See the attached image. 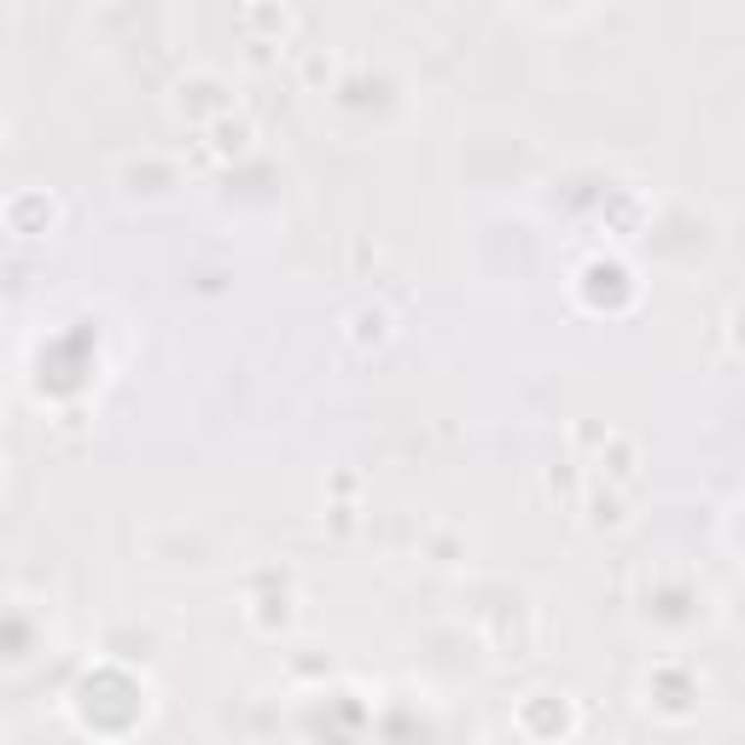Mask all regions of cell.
<instances>
[{"label":"cell","instance_id":"cell-1","mask_svg":"<svg viewBox=\"0 0 745 745\" xmlns=\"http://www.w3.org/2000/svg\"><path fill=\"white\" fill-rule=\"evenodd\" d=\"M53 227H58V198L47 193V186H18V193L7 198V234L47 239Z\"/></svg>","mask_w":745,"mask_h":745},{"label":"cell","instance_id":"cell-2","mask_svg":"<svg viewBox=\"0 0 745 745\" xmlns=\"http://www.w3.org/2000/svg\"><path fill=\"white\" fill-rule=\"evenodd\" d=\"M245 24H268V30H285L292 18H285V7H245Z\"/></svg>","mask_w":745,"mask_h":745}]
</instances>
